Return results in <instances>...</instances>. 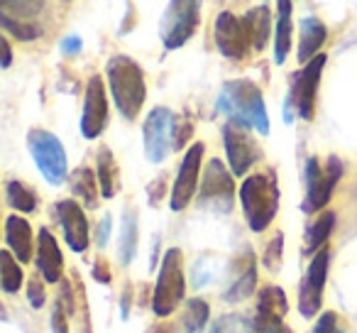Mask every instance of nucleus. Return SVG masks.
Here are the masks:
<instances>
[{
  "label": "nucleus",
  "mask_w": 357,
  "mask_h": 333,
  "mask_svg": "<svg viewBox=\"0 0 357 333\" xmlns=\"http://www.w3.org/2000/svg\"><path fill=\"white\" fill-rule=\"evenodd\" d=\"M215 108L228 115L233 123H240L250 130H257L259 135L269 133V115L264 108L262 91L248 79H235L220 89L215 101Z\"/></svg>",
  "instance_id": "1"
},
{
  "label": "nucleus",
  "mask_w": 357,
  "mask_h": 333,
  "mask_svg": "<svg viewBox=\"0 0 357 333\" xmlns=\"http://www.w3.org/2000/svg\"><path fill=\"white\" fill-rule=\"evenodd\" d=\"M240 204L252 233L267 230L279 211V184L274 172L248 177L240 186Z\"/></svg>",
  "instance_id": "2"
},
{
  "label": "nucleus",
  "mask_w": 357,
  "mask_h": 333,
  "mask_svg": "<svg viewBox=\"0 0 357 333\" xmlns=\"http://www.w3.org/2000/svg\"><path fill=\"white\" fill-rule=\"evenodd\" d=\"M108 86L113 101L118 105V113L125 120H135L142 110L144 98H147V86H144V74L130 57H113L108 61Z\"/></svg>",
  "instance_id": "3"
},
{
  "label": "nucleus",
  "mask_w": 357,
  "mask_h": 333,
  "mask_svg": "<svg viewBox=\"0 0 357 333\" xmlns=\"http://www.w3.org/2000/svg\"><path fill=\"white\" fill-rule=\"evenodd\" d=\"M186 279H184V262H181V250L169 248L159 267V277L152 294V311L154 316L167 318L176 311V306L184 302Z\"/></svg>",
  "instance_id": "4"
},
{
  "label": "nucleus",
  "mask_w": 357,
  "mask_h": 333,
  "mask_svg": "<svg viewBox=\"0 0 357 333\" xmlns=\"http://www.w3.org/2000/svg\"><path fill=\"white\" fill-rule=\"evenodd\" d=\"M201 20V0H172L162 15L159 37L167 50H178L194 37Z\"/></svg>",
  "instance_id": "5"
},
{
  "label": "nucleus",
  "mask_w": 357,
  "mask_h": 333,
  "mask_svg": "<svg viewBox=\"0 0 357 333\" xmlns=\"http://www.w3.org/2000/svg\"><path fill=\"white\" fill-rule=\"evenodd\" d=\"M323 66H326V54H318L316 59H311L301 71H296L291 76V89H289V98H287V123H291V110L298 118L313 120Z\"/></svg>",
  "instance_id": "6"
},
{
  "label": "nucleus",
  "mask_w": 357,
  "mask_h": 333,
  "mask_svg": "<svg viewBox=\"0 0 357 333\" xmlns=\"http://www.w3.org/2000/svg\"><path fill=\"white\" fill-rule=\"evenodd\" d=\"M27 147H30L32 159H35L42 177L52 186L64 184L66 175H69V164H66V152L64 145L59 142V138H54L47 130H32L27 135Z\"/></svg>",
  "instance_id": "7"
},
{
  "label": "nucleus",
  "mask_w": 357,
  "mask_h": 333,
  "mask_svg": "<svg viewBox=\"0 0 357 333\" xmlns=\"http://www.w3.org/2000/svg\"><path fill=\"white\" fill-rule=\"evenodd\" d=\"M342 177V162L337 157H328L326 167H321L316 157H311L306 162V204L303 209L308 214L321 211L323 206L331 201L333 189L337 186Z\"/></svg>",
  "instance_id": "8"
},
{
  "label": "nucleus",
  "mask_w": 357,
  "mask_h": 333,
  "mask_svg": "<svg viewBox=\"0 0 357 333\" xmlns=\"http://www.w3.org/2000/svg\"><path fill=\"white\" fill-rule=\"evenodd\" d=\"M174 118L176 115L172 110L159 105L144 120L142 138H144V152H147L149 162L154 164L164 162L169 157V152L174 149Z\"/></svg>",
  "instance_id": "9"
},
{
  "label": "nucleus",
  "mask_w": 357,
  "mask_h": 333,
  "mask_svg": "<svg viewBox=\"0 0 357 333\" xmlns=\"http://www.w3.org/2000/svg\"><path fill=\"white\" fill-rule=\"evenodd\" d=\"M328 267H331V250L323 248L311 258L306 277H303V282H301V292H298V311H301L303 318H313L321 311Z\"/></svg>",
  "instance_id": "10"
},
{
  "label": "nucleus",
  "mask_w": 357,
  "mask_h": 333,
  "mask_svg": "<svg viewBox=\"0 0 357 333\" xmlns=\"http://www.w3.org/2000/svg\"><path fill=\"white\" fill-rule=\"evenodd\" d=\"M233 172L225 170V164L220 159H211L208 167H206L204 184H201V206H211L213 211H230L235 199V182Z\"/></svg>",
  "instance_id": "11"
},
{
  "label": "nucleus",
  "mask_w": 357,
  "mask_h": 333,
  "mask_svg": "<svg viewBox=\"0 0 357 333\" xmlns=\"http://www.w3.org/2000/svg\"><path fill=\"white\" fill-rule=\"evenodd\" d=\"M223 142H225L230 172L235 177H245L250 172V167L259 159V147L252 140V135H250V128L230 120L223 128Z\"/></svg>",
  "instance_id": "12"
},
{
  "label": "nucleus",
  "mask_w": 357,
  "mask_h": 333,
  "mask_svg": "<svg viewBox=\"0 0 357 333\" xmlns=\"http://www.w3.org/2000/svg\"><path fill=\"white\" fill-rule=\"evenodd\" d=\"M204 142H196L189 147V152L181 159V167L176 172V179L172 186V199L169 206L172 211H184L191 204L196 194V186H199V175H201V159H204Z\"/></svg>",
  "instance_id": "13"
},
{
  "label": "nucleus",
  "mask_w": 357,
  "mask_h": 333,
  "mask_svg": "<svg viewBox=\"0 0 357 333\" xmlns=\"http://www.w3.org/2000/svg\"><path fill=\"white\" fill-rule=\"evenodd\" d=\"M108 123V98L100 76H91L86 86L84 115H81V135L86 140H96L105 130Z\"/></svg>",
  "instance_id": "14"
},
{
  "label": "nucleus",
  "mask_w": 357,
  "mask_h": 333,
  "mask_svg": "<svg viewBox=\"0 0 357 333\" xmlns=\"http://www.w3.org/2000/svg\"><path fill=\"white\" fill-rule=\"evenodd\" d=\"M56 211V221H59L61 230H64V240L74 253H86L91 243V233H89V219H86L84 209H81L76 201L64 199L54 206Z\"/></svg>",
  "instance_id": "15"
},
{
  "label": "nucleus",
  "mask_w": 357,
  "mask_h": 333,
  "mask_svg": "<svg viewBox=\"0 0 357 333\" xmlns=\"http://www.w3.org/2000/svg\"><path fill=\"white\" fill-rule=\"evenodd\" d=\"M215 47L220 50V54L228 59H243L245 52L250 50V40L245 25L240 17H235L233 13H220L215 20Z\"/></svg>",
  "instance_id": "16"
},
{
  "label": "nucleus",
  "mask_w": 357,
  "mask_h": 333,
  "mask_svg": "<svg viewBox=\"0 0 357 333\" xmlns=\"http://www.w3.org/2000/svg\"><path fill=\"white\" fill-rule=\"evenodd\" d=\"M37 272L45 277V282L56 284L61 282V272H64V258H61V250L56 238L50 233L47 228H40V235H37Z\"/></svg>",
  "instance_id": "17"
},
{
  "label": "nucleus",
  "mask_w": 357,
  "mask_h": 333,
  "mask_svg": "<svg viewBox=\"0 0 357 333\" xmlns=\"http://www.w3.org/2000/svg\"><path fill=\"white\" fill-rule=\"evenodd\" d=\"M6 243H8V250H10L22 265L32 260V248H35V243H32V228L25 219H20V216H15V214L8 216Z\"/></svg>",
  "instance_id": "18"
},
{
  "label": "nucleus",
  "mask_w": 357,
  "mask_h": 333,
  "mask_svg": "<svg viewBox=\"0 0 357 333\" xmlns=\"http://www.w3.org/2000/svg\"><path fill=\"white\" fill-rule=\"evenodd\" d=\"M298 61H303V64H308L311 59H316L318 52H321V47L326 45L328 40V30L326 25H323L318 17H303L301 25H298Z\"/></svg>",
  "instance_id": "19"
},
{
  "label": "nucleus",
  "mask_w": 357,
  "mask_h": 333,
  "mask_svg": "<svg viewBox=\"0 0 357 333\" xmlns=\"http://www.w3.org/2000/svg\"><path fill=\"white\" fill-rule=\"evenodd\" d=\"M245 32H248L250 47L255 52H262L269 42V32H272V13L267 6H257L252 10H248V15L243 17Z\"/></svg>",
  "instance_id": "20"
},
{
  "label": "nucleus",
  "mask_w": 357,
  "mask_h": 333,
  "mask_svg": "<svg viewBox=\"0 0 357 333\" xmlns=\"http://www.w3.org/2000/svg\"><path fill=\"white\" fill-rule=\"evenodd\" d=\"M96 177H98L103 199H113L120 189V172H118V162H115L113 152H110L108 147L98 149V157H96Z\"/></svg>",
  "instance_id": "21"
},
{
  "label": "nucleus",
  "mask_w": 357,
  "mask_h": 333,
  "mask_svg": "<svg viewBox=\"0 0 357 333\" xmlns=\"http://www.w3.org/2000/svg\"><path fill=\"white\" fill-rule=\"evenodd\" d=\"M291 50V0H279L277 35H274V61L284 64Z\"/></svg>",
  "instance_id": "22"
},
{
  "label": "nucleus",
  "mask_w": 357,
  "mask_h": 333,
  "mask_svg": "<svg viewBox=\"0 0 357 333\" xmlns=\"http://www.w3.org/2000/svg\"><path fill=\"white\" fill-rule=\"evenodd\" d=\"M137 253V214L128 209L120 221V238H118V260L120 265H130Z\"/></svg>",
  "instance_id": "23"
},
{
  "label": "nucleus",
  "mask_w": 357,
  "mask_h": 333,
  "mask_svg": "<svg viewBox=\"0 0 357 333\" xmlns=\"http://www.w3.org/2000/svg\"><path fill=\"white\" fill-rule=\"evenodd\" d=\"M333 228H335V214L333 211H326V214H321L316 219V223L308 228L306 233V243H303V248H306L308 255H316L318 250L326 248L328 238H331Z\"/></svg>",
  "instance_id": "24"
},
{
  "label": "nucleus",
  "mask_w": 357,
  "mask_h": 333,
  "mask_svg": "<svg viewBox=\"0 0 357 333\" xmlns=\"http://www.w3.org/2000/svg\"><path fill=\"white\" fill-rule=\"evenodd\" d=\"M211 318V309H208V302H204L201 297H194L186 302L184 306V313H181V328L186 333H201L206 328Z\"/></svg>",
  "instance_id": "25"
},
{
  "label": "nucleus",
  "mask_w": 357,
  "mask_h": 333,
  "mask_svg": "<svg viewBox=\"0 0 357 333\" xmlns=\"http://www.w3.org/2000/svg\"><path fill=\"white\" fill-rule=\"evenodd\" d=\"M20 265L22 262L10 250H3V253H0V284H3V292L6 294H15L17 289L22 287L25 274H22Z\"/></svg>",
  "instance_id": "26"
},
{
  "label": "nucleus",
  "mask_w": 357,
  "mask_h": 333,
  "mask_svg": "<svg viewBox=\"0 0 357 333\" xmlns=\"http://www.w3.org/2000/svg\"><path fill=\"white\" fill-rule=\"evenodd\" d=\"M255 284H257V267H255V260H250L248 267L240 272V277H235V282L230 284L228 292L223 294V299L230 304L243 302V299H248L255 294Z\"/></svg>",
  "instance_id": "27"
},
{
  "label": "nucleus",
  "mask_w": 357,
  "mask_h": 333,
  "mask_svg": "<svg viewBox=\"0 0 357 333\" xmlns=\"http://www.w3.org/2000/svg\"><path fill=\"white\" fill-rule=\"evenodd\" d=\"M6 199H8V206L20 214H32L37 209V194L30 189L27 184L22 182H8L6 184Z\"/></svg>",
  "instance_id": "28"
},
{
  "label": "nucleus",
  "mask_w": 357,
  "mask_h": 333,
  "mask_svg": "<svg viewBox=\"0 0 357 333\" xmlns=\"http://www.w3.org/2000/svg\"><path fill=\"white\" fill-rule=\"evenodd\" d=\"M257 311L259 313H269V316H279L284 318L289 311V302L287 294H284L282 287H264L262 292L257 294Z\"/></svg>",
  "instance_id": "29"
},
{
  "label": "nucleus",
  "mask_w": 357,
  "mask_h": 333,
  "mask_svg": "<svg viewBox=\"0 0 357 333\" xmlns=\"http://www.w3.org/2000/svg\"><path fill=\"white\" fill-rule=\"evenodd\" d=\"M47 8V0H0V15L13 20H32Z\"/></svg>",
  "instance_id": "30"
},
{
  "label": "nucleus",
  "mask_w": 357,
  "mask_h": 333,
  "mask_svg": "<svg viewBox=\"0 0 357 333\" xmlns=\"http://www.w3.org/2000/svg\"><path fill=\"white\" fill-rule=\"evenodd\" d=\"M71 189H74V194L79 196V199H84L86 206H91V209L98 204V177L91 170H86V167L74 172V177H71Z\"/></svg>",
  "instance_id": "31"
},
{
  "label": "nucleus",
  "mask_w": 357,
  "mask_h": 333,
  "mask_svg": "<svg viewBox=\"0 0 357 333\" xmlns=\"http://www.w3.org/2000/svg\"><path fill=\"white\" fill-rule=\"evenodd\" d=\"M245 333H294V331L284 323V318L255 311V316L245 323Z\"/></svg>",
  "instance_id": "32"
},
{
  "label": "nucleus",
  "mask_w": 357,
  "mask_h": 333,
  "mask_svg": "<svg viewBox=\"0 0 357 333\" xmlns=\"http://www.w3.org/2000/svg\"><path fill=\"white\" fill-rule=\"evenodd\" d=\"M0 22H3V27H6L10 35H15L20 42H32V40H37V37L42 35L40 27H35L32 22L13 20V17H6V15H0Z\"/></svg>",
  "instance_id": "33"
},
{
  "label": "nucleus",
  "mask_w": 357,
  "mask_h": 333,
  "mask_svg": "<svg viewBox=\"0 0 357 333\" xmlns=\"http://www.w3.org/2000/svg\"><path fill=\"white\" fill-rule=\"evenodd\" d=\"M211 333H245V321L240 313H223L215 318Z\"/></svg>",
  "instance_id": "34"
},
{
  "label": "nucleus",
  "mask_w": 357,
  "mask_h": 333,
  "mask_svg": "<svg viewBox=\"0 0 357 333\" xmlns=\"http://www.w3.org/2000/svg\"><path fill=\"white\" fill-rule=\"evenodd\" d=\"M282 245H284L282 233L274 235V240L267 245V255H264V265H267L269 272H279V267H282Z\"/></svg>",
  "instance_id": "35"
},
{
  "label": "nucleus",
  "mask_w": 357,
  "mask_h": 333,
  "mask_svg": "<svg viewBox=\"0 0 357 333\" xmlns=\"http://www.w3.org/2000/svg\"><path fill=\"white\" fill-rule=\"evenodd\" d=\"M311 333H342V323L340 316L335 311H326L318 316V321L313 323V331Z\"/></svg>",
  "instance_id": "36"
},
{
  "label": "nucleus",
  "mask_w": 357,
  "mask_h": 333,
  "mask_svg": "<svg viewBox=\"0 0 357 333\" xmlns=\"http://www.w3.org/2000/svg\"><path fill=\"white\" fill-rule=\"evenodd\" d=\"M191 130H194V125H191L189 118H174V149H181L186 145V140L191 138Z\"/></svg>",
  "instance_id": "37"
},
{
  "label": "nucleus",
  "mask_w": 357,
  "mask_h": 333,
  "mask_svg": "<svg viewBox=\"0 0 357 333\" xmlns=\"http://www.w3.org/2000/svg\"><path fill=\"white\" fill-rule=\"evenodd\" d=\"M27 299H30V304L35 309H42L47 302V292H45V284L40 282L37 277L30 279V287H27Z\"/></svg>",
  "instance_id": "38"
},
{
  "label": "nucleus",
  "mask_w": 357,
  "mask_h": 333,
  "mask_svg": "<svg viewBox=\"0 0 357 333\" xmlns=\"http://www.w3.org/2000/svg\"><path fill=\"white\" fill-rule=\"evenodd\" d=\"M52 331L54 333H69V323H66V309L61 302H56V309L52 313Z\"/></svg>",
  "instance_id": "39"
},
{
  "label": "nucleus",
  "mask_w": 357,
  "mask_h": 333,
  "mask_svg": "<svg viewBox=\"0 0 357 333\" xmlns=\"http://www.w3.org/2000/svg\"><path fill=\"white\" fill-rule=\"evenodd\" d=\"M110 225H113V219H110V216H103V221H100V225H98V235H96V243H98V248H105V243H108Z\"/></svg>",
  "instance_id": "40"
},
{
  "label": "nucleus",
  "mask_w": 357,
  "mask_h": 333,
  "mask_svg": "<svg viewBox=\"0 0 357 333\" xmlns=\"http://www.w3.org/2000/svg\"><path fill=\"white\" fill-rule=\"evenodd\" d=\"M93 277L98 279V282H103V284L110 282V274H108V267H105V262H96L93 265Z\"/></svg>",
  "instance_id": "41"
},
{
  "label": "nucleus",
  "mask_w": 357,
  "mask_h": 333,
  "mask_svg": "<svg viewBox=\"0 0 357 333\" xmlns=\"http://www.w3.org/2000/svg\"><path fill=\"white\" fill-rule=\"evenodd\" d=\"M79 50H81L79 37H69V40L61 42V52H64V54H74V52H79Z\"/></svg>",
  "instance_id": "42"
},
{
  "label": "nucleus",
  "mask_w": 357,
  "mask_h": 333,
  "mask_svg": "<svg viewBox=\"0 0 357 333\" xmlns=\"http://www.w3.org/2000/svg\"><path fill=\"white\" fill-rule=\"evenodd\" d=\"M147 333H176V328H174L172 323H157V326H152Z\"/></svg>",
  "instance_id": "43"
},
{
  "label": "nucleus",
  "mask_w": 357,
  "mask_h": 333,
  "mask_svg": "<svg viewBox=\"0 0 357 333\" xmlns=\"http://www.w3.org/2000/svg\"><path fill=\"white\" fill-rule=\"evenodd\" d=\"M13 61V54H10V45H8V40H3V66H10Z\"/></svg>",
  "instance_id": "44"
}]
</instances>
